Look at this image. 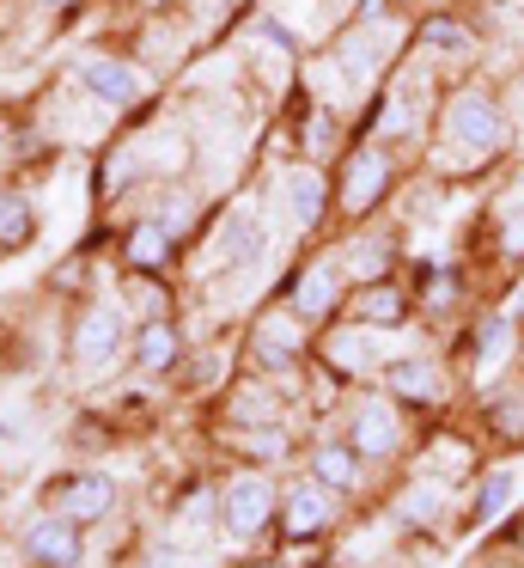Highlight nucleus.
Masks as SVG:
<instances>
[{
	"label": "nucleus",
	"instance_id": "f257e3e1",
	"mask_svg": "<svg viewBox=\"0 0 524 568\" xmlns=\"http://www.w3.org/2000/svg\"><path fill=\"white\" fill-rule=\"evenodd\" d=\"M445 141L458 148V160H475V153L500 148V116H494V104H487L482 92L458 99V104L445 111Z\"/></svg>",
	"mask_w": 524,
	"mask_h": 568
},
{
	"label": "nucleus",
	"instance_id": "f03ea898",
	"mask_svg": "<svg viewBox=\"0 0 524 568\" xmlns=\"http://www.w3.org/2000/svg\"><path fill=\"white\" fill-rule=\"evenodd\" d=\"M19 544H24V556H31L37 568H80V556H85L80 526H73V519H61V514L31 519Z\"/></svg>",
	"mask_w": 524,
	"mask_h": 568
},
{
	"label": "nucleus",
	"instance_id": "7ed1b4c3",
	"mask_svg": "<svg viewBox=\"0 0 524 568\" xmlns=\"http://www.w3.org/2000/svg\"><path fill=\"white\" fill-rule=\"evenodd\" d=\"M110 507H116V483H110V477H61L55 489H49V514L73 519V526L104 519Z\"/></svg>",
	"mask_w": 524,
	"mask_h": 568
},
{
	"label": "nucleus",
	"instance_id": "20e7f679",
	"mask_svg": "<svg viewBox=\"0 0 524 568\" xmlns=\"http://www.w3.org/2000/svg\"><path fill=\"white\" fill-rule=\"evenodd\" d=\"M219 514H226L232 538H256V531L268 526V514H275V489H268L263 477H238L226 489V507H219Z\"/></svg>",
	"mask_w": 524,
	"mask_h": 568
},
{
	"label": "nucleus",
	"instance_id": "39448f33",
	"mask_svg": "<svg viewBox=\"0 0 524 568\" xmlns=\"http://www.w3.org/2000/svg\"><path fill=\"white\" fill-rule=\"evenodd\" d=\"M73 355L85 361V367H110V361L122 355V318L104 306H92L80 318V331H73Z\"/></svg>",
	"mask_w": 524,
	"mask_h": 568
},
{
	"label": "nucleus",
	"instance_id": "423d86ee",
	"mask_svg": "<svg viewBox=\"0 0 524 568\" xmlns=\"http://www.w3.org/2000/svg\"><path fill=\"white\" fill-rule=\"evenodd\" d=\"M348 440L360 446V453H397L402 446V422L390 404H360L348 422Z\"/></svg>",
	"mask_w": 524,
	"mask_h": 568
},
{
	"label": "nucleus",
	"instance_id": "0eeeda50",
	"mask_svg": "<svg viewBox=\"0 0 524 568\" xmlns=\"http://www.w3.org/2000/svg\"><path fill=\"white\" fill-rule=\"evenodd\" d=\"M80 87L92 92V99H104V104H134L141 99V74H134L129 62H104V55L80 68Z\"/></svg>",
	"mask_w": 524,
	"mask_h": 568
},
{
	"label": "nucleus",
	"instance_id": "6e6552de",
	"mask_svg": "<svg viewBox=\"0 0 524 568\" xmlns=\"http://www.w3.org/2000/svg\"><path fill=\"white\" fill-rule=\"evenodd\" d=\"M280 526H287V538H317V531L329 526V501L323 489H292L287 507H280Z\"/></svg>",
	"mask_w": 524,
	"mask_h": 568
},
{
	"label": "nucleus",
	"instance_id": "1a4fd4ad",
	"mask_svg": "<svg viewBox=\"0 0 524 568\" xmlns=\"http://www.w3.org/2000/svg\"><path fill=\"white\" fill-rule=\"evenodd\" d=\"M292 318H323L329 306H336V263H317L305 282H292Z\"/></svg>",
	"mask_w": 524,
	"mask_h": 568
},
{
	"label": "nucleus",
	"instance_id": "9d476101",
	"mask_svg": "<svg viewBox=\"0 0 524 568\" xmlns=\"http://www.w3.org/2000/svg\"><path fill=\"white\" fill-rule=\"evenodd\" d=\"M384 178H390V165H384V153H353L348 160V209H372L378 202V190H384Z\"/></svg>",
	"mask_w": 524,
	"mask_h": 568
},
{
	"label": "nucleus",
	"instance_id": "9b49d317",
	"mask_svg": "<svg viewBox=\"0 0 524 568\" xmlns=\"http://www.w3.org/2000/svg\"><path fill=\"white\" fill-rule=\"evenodd\" d=\"M31 239H37V209H31V196L7 190V196H0V245H7V251H24Z\"/></svg>",
	"mask_w": 524,
	"mask_h": 568
},
{
	"label": "nucleus",
	"instance_id": "f8f14e48",
	"mask_svg": "<svg viewBox=\"0 0 524 568\" xmlns=\"http://www.w3.org/2000/svg\"><path fill=\"white\" fill-rule=\"evenodd\" d=\"M390 392L409 397V404H433L445 385H439V367H427V361H397L390 367Z\"/></svg>",
	"mask_w": 524,
	"mask_h": 568
},
{
	"label": "nucleus",
	"instance_id": "ddd939ff",
	"mask_svg": "<svg viewBox=\"0 0 524 568\" xmlns=\"http://www.w3.org/2000/svg\"><path fill=\"white\" fill-rule=\"evenodd\" d=\"M134 361H141L146 373H165L171 361H177V331H171L165 318L141 324V336H134Z\"/></svg>",
	"mask_w": 524,
	"mask_h": 568
},
{
	"label": "nucleus",
	"instance_id": "4468645a",
	"mask_svg": "<svg viewBox=\"0 0 524 568\" xmlns=\"http://www.w3.org/2000/svg\"><path fill=\"white\" fill-rule=\"evenodd\" d=\"M311 470H317V483H323V489H341V495L353 489V477H360V465H353V446H317Z\"/></svg>",
	"mask_w": 524,
	"mask_h": 568
},
{
	"label": "nucleus",
	"instance_id": "2eb2a0df",
	"mask_svg": "<svg viewBox=\"0 0 524 568\" xmlns=\"http://www.w3.org/2000/svg\"><path fill=\"white\" fill-rule=\"evenodd\" d=\"M129 263L134 270H165L171 263V233L165 226H134L129 233Z\"/></svg>",
	"mask_w": 524,
	"mask_h": 568
},
{
	"label": "nucleus",
	"instance_id": "dca6fc26",
	"mask_svg": "<svg viewBox=\"0 0 524 568\" xmlns=\"http://www.w3.org/2000/svg\"><path fill=\"white\" fill-rule=\"evenodd\" d=\"M353 306H360V318H366V324H397L402 312H409V300H402V287L378 282V287H366V294L353 300Z\"/></svg>",
	"mask_w": 524,
	"mask_h": 568
},
{
	"label": "nucleus",
	"instance_id": "f3484780",
	"mask_svg": "<svg viewBox=\"0 0 524 568\" xmlns=\"http://www.w3.org/2000/svg\"><path fill=\"white\" fill-rule=\"evenodd\" d=\"M299 348L305 343H292L287 324H263V331H256V355H263L268 367H292V361H299Z\"/></svg>",
	"mask_w": 524,
	"mask_h": 568
},
{
	"label": "nucleus",
	"instance_id": "a211bd4d",
	"mask_svg": "<svg viewBox=\"0 0 524 568\" xmlns=\"http://www.w3.org/2000/svg\"><path fill=\"white\" fill-rule=\"evenodd\" d=\"M317 196H323V184H317L311 172L287 178V209H292V221H299V226H311V221H317Z\"/></svg>",
	"mask_w": 524,
	"mask_h": 568
},
{
	"label": "nucleus",
	"instance_id": "6ab92c4d",
	"mask_svg": "<svg viewBox=\"0 0 524 568\" xmlns=\"http://www.w3.org/2000/svg\"><path fill=\"white\" fill-rule=\"evenodd\" d=\"M506 501H512V470H494V477L482 483V495H475V519H494Z\"/></svg>",
	"mask_w": 524,
	"mask_h": 568
},
{
	"label": "nucleus",
	"instance_id": "aec40b11",
	"mask_svg": "<svg viewBox=\"0 0 524 568\" xmlns=\"http://www.w3.org/2000/svg\"><path fill=\"white\" fill-rule=\"evenodd\" d=\"M329 355H336V367L360 373L366 367V336H336V343H329Z\"/></svg>",
	"mask_w": 524,
	"mask_h": 568
},
{
	"label": "nucleus",
	"instance_id": "412c9836",
	"mask_svg": "<svg viewBox=\"0 0 524 568\" xmlns=\"http://www.w3.org/2000/svg\"><path fill=\"white\" fill-rule=\"evenodd\" d=\"M433 507H439V489H433V483H414V495L402 501V519H427Z\"/></svg>",
	"mask_w": 524,
	"mask_h": 568
},
{
	"label": "nucleus",
	"instance_id": "4be33fe9",
	"mask_svg": "<svg viewBox=\"0 0 524 568\" xmlns=\"http://www.w3.org/2000/svg\"><path fill=\"white\" fill-rule=\"evenodd\" d=\"M49 7H73V0H49Z\"/></svg>",
	"mask_w": 524,
	"mask_h": 568
},
{
	"label": "nucleus",
	"instance_id": "5701e85b",
	"mask_svg": "<svg viewBox=\"0 0 524 568\" xmlns=\"http://www.w3.org/2000/svg\"><path fill=\"white\" fill-rule=\"evenodd\" d=\"M518 550H524V526H518Z\"/></svg>",
	"mask_w": 524,
	"mask_h": 568
}]
</instances>
